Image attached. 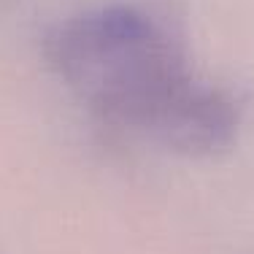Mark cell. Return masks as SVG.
<instances>
[{
	"label": "cell",
	"instance_id": "1",
	"mask_svg": "<svg viewBox=\"0 0 254 254\" xmlns=\"http://www.w3.org/2000/svg\"><path fill=\"white\" fill-rule=\"evenodd\" d=\"M44 54L103 122L143 138L195 81L181 19L157 3H108L73 14L52 27Z\"/></svg>",
	"mask_w": 254,
	"mask_h": 254
}]
</instances>
